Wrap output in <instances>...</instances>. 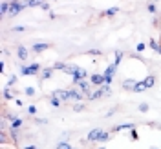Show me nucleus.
<instances>
[{"mask_svg": "<svg viewBox=\"0 0 161 149\" xmlns=\"http://www.w3.org/2000/svg\"><path fill=\"white\" fill-rule=\"evenodd\" d=\"M106 138H108V133H104V131H101V129H93L90 135L86 137L88 142H93V140H106Z\"/></svg>", "mask_w": 161, "mask_h": 149, "instance_id": "nucleus-1", "label": "nucleus"}, {"mask_svg": "<svg viewBox=\"0 0 161 149\" xmlns=\"http://www.w3.org/2000/svg\"><path fill=\"white\" fill-rule=\"evenodd\" d=\"M115 69H117V62H114L110 67L106 69V73H104V78H106V82H110V80H112V75H114V71H115Z\"/></svg>", "mask_w": 161, "mask_h": 149, "instance_id": "nucleus-2", "label": "nucleus"}, {"mask_svg": "<svg viewBox=\"0 0 161 149\" xmlns=\"http://www.w3.org/2000/svg\"><path fill=\"white\" fill-rule=\"evenodd\" d=\"M92 82L97 84V86H101L103 82H106V78H104V75H93V77H92Z\"/></svg>", "mask_w": 161, "mask_h": 149, "instance_id": "nucleus-3", "label": "nucleus"}, {"mask_svg": "<svg viewBox=\"0 0 161 149\" xmlns=\"http://www.w3.org/2000/svg\"><path fill=\"white\" fill-rule=\"evenodd\" d=\"M77 86L82 89V93H88V89H90V84H88L86 80H79V82H77Z\"/></svg>", "mask_w": 161, "mask_h": 149, "instance_id": "nucleus-4", "label": "nucleus"}, {"mask_svg": "<svg viewBox=\"0 0 161 149\" xmlns=\"http://www.w3.org/2000/svg\"><path fill=\"white\" fill-rule=\"evenodd\" d=\"M37 69H39V66L35 64V66H31V67H22V73H24V75H33Z\"/></svg>", "mask_w": 161, "mask_h": 149, "instance_id": "nucleus-5", "label": "nucleus"}, {"mask_svg": "<svg viewBox=\"0 0 161 149\" xmlns=\"http://www.w3.org/2000/svg\"><path fill=\"white\" fill-rule=\"evenodd\" d=\"M20 7H22L20 4H17V2H13V4L9 6V13H11V15H17V13L20 11Z\"/></svg>", "mask_w": 161, "mask_h": 149, "instance_id": "nucleus-6", "label": "nucleus"}, {"mask_svg": "<svg viewBox=\"0 0 161 149\" xmlns=\"http://www.w3.org/2000/svg\"><path fill=\"white\" fill-rule=\"evenodd\" d=\"M46 47H48V44H44V42H42V44H35V46H33V51H35V53H40V51H44Z\"/></svg>", "mask_w": 161, "mask_h": 149, "instance_id": "nucleus-7", "label": "nucleus"}, {"mask_svg": "<svg viewBox=\"0 0 161 149\" xmlns=\"http://www.w3.org/2000/svg\"><path fill=\"white\" fill-rule=\"evenodd\" d=\"M19 57H20L22 60H26V58H28V51H26V47H22V46L19 47Z\"/></svg>", "mask_w": 161, "mask_h": 149, "instance_id": "nucleus-8", "label": "nucleus"}, {"mask_svg": "<svg viewBox=\"0 0 161 149\" xmlns=\"http://www.w3.org/2000/svg\"><path fill=\"white\" fill-rule=\"evenodd\" d=\"M123 87H126V89H128V87H136V82H134V80H125V82H123Z\"/></svg>", "mask_w": 161, "mask_h": 149, "instance_id": "nucleus-9", "label": "nucleus"}, {"mask_svg": "<svg viewBox=\"0 0 161 149\" xmlns=\"http://www.w3.org/2000/svg\"><path fill=\"white\" fill-rule=\"evenodd\" d=\"M145 87H147V86H145V82H139V84H136V87H134V91H136V93H139V91H143Z\"/></svg>", "mask_w": 161, "mask_h": 149, "instance_id": "nucleus-10", "label": "nucleus"}, {"mask_svg": "<svg viewBox=\"0 0 161 149\" xmlns=\"http://www.w3.org/2000/svg\"><path fill=\"white\" fill-rule=\"evenodd\" d=\"M145 86H147V87H150V86H154V77H148V78L145 80Z\"/></svg>", "mask_w": 161, "mask_h": 149, "instance_id": "nucleus-11", "label": "nucleus"}, {"mask_svg": "<svg viewBox=\"0 0 161 149\" xmlns=\"http://www.w3.org/2000/svg\"><path fill=\"white\" fill-rule=\"evenodd\" d=\"M57 149H71V147L68 146V144H66V142H60L59 146H57Z\"/></svg>", "mask_w": 161, "mask_h": 149, "instance_id": "nucleus-12", "label": "nucleus"}, {"mask_svg": "<svg viewBox=\"0 0 161 149\" xmlns=\"http://www.w3.org/2000/svg\"><path fill=\"white\" fill-rule=\"evenodd\" d=\"M51 106H55V107H57V106H60V100L57 98V97H53V98H51Z\"/></svg>", "mask_w": 161, "mask_h": 149, "instance_id": "nucleus-13", "label": "nucleus"}, {"mask_svg": "<svg viewBox=\"0 0 161 149\" xmlns=\"http://www.w3.org/2000/svg\"><path fill=\"white\" fill-rule=\"evenodd\" d=\"M139 111L147 113V111H148V106H147V104H139Z\"/></svg>", "mask_w": 161, "mask_h": 149, "instance_id": "nucleus-14", "label": "nucleus"}, {"mask_svg": "<svg viewBox=\"0 0 161 149\" xmlns=\"http://www.w3.org/2000/svg\"><path fill=\"white\" fill-rule=\"evenodd\" d=\"M26 95L33 97V95H35V87H28V89H26Z\"/></svg>", "mask_w": 161, "mask_h": 149, "instance_id": "nucleus-15", "label": "nucleus"}, {"mask_svg": "<svg viewBox=\"0 0 161 149\" xmlns=\"http://www.w3.org/2000/svg\"><path fill=\"white\" fill-rule=\"evenodd\" d=\"M20 126V118H15L13 120V127H19Z\"/></svg>", "mask_w": 161, "mask_h": 149, "instance_id": "nucleus-16", "label": "nucleus"}, {"mask_svg": "<svg viewBox=\"0 0 161 149\" xmlns=\"http://www.w3.org/2000/svg\"><path fill=\"white\" fill-rule=\"evenodd\" d=\"M42 75H44V78H50L51 71H50V69H46V71H44V73H42Z\"/></svg>", "mask_w": 161, "mask_h": 149, "instance_id": "nucleus-17", "label": "nucleus"}, {"mask_svg": "<svg viewBox=\"0 0 161 149\" xmlns=\"http://www.w3.org/2000/svg\"><path fill=\"white\" fill-rule=\"evenodd\" d=\"M136 49L139 51V53H141V51H145V44H139V46H137V47H136Z\"/></svg>", "mask_w": 161, "mask_h": 149, "instance_id": "nucleus-18", "label": "nucleus"}, {"mask_svg": "<svg viewBox=\"0 0 161 149\" xmlns=\"http://www.w3.org/2000/svg\"><path fill=\"white\" fill-rule=\"evenodd\" d=\"M6 11H8V2H4V4H2V13H6Z\"/></svg>", "mask_w": 161, "mask_h": 149, "instance_id": "nucleus-19", "label": "nucleus"}, {"mask_svg": "<svg viewBox=\"0 0 161 149\" xmlns=\"http://www.w3.org/2000/svg\"><path fill=\"white\" fill-rule=\"evenodd\" d=\"M115 11H117V7H112V9H108V11H106V13H108V15H114Z\"/></svg>", "mask_w": 161, "mask_h": 149, "instance_id": "nucleus-20", "label": "nucleus"}, {"mask_svg": "<svg viewBox=\"0 0 161 149\" xmlns=\"http://www.w3.org/2000/svg\"><path fill=\"white\" fill-rule=\"evenodd\" d=\"M15 82H17V77H13V78H9V86H13Z\"/></svg>", "mask_w": 161, "mask_h": 149, "instance_id": "nucleus-21", "label": "nucleus"}, {"mask_svg": "<svg viewBox=\"0 0 161 149\" xmlns=\"http://www.w3.org/2000/svg\"><path fill=\"white\" fill-rule=\"evenodd\" d=\"M75 111H82V104H77L75 106Z\"/></svg>", "mask_w": 161, "mask_h": 149, "instance_id": "nucleus-22", "label": "nucleus"}, {"mask_svg": "<svg viewBox=\"0 0 161 149\" xmlns=\"http://www.w3.org/2000/svg\"><path fill=\"white\" fill-rule=\"evenodd\" d=\"M26 149H37V147H35V146H30V147H26Z\"/></svg>", "mask_w": 161, "mask_h": 149, "instance_id": "nucleus-23", "label": "nucleus"}, {"mask_svg": "<svg viewBox=\"0 0 161 149\" xmlns=\"http://www.w3.org/2000/svg\"><path fill=\"white\" fill-rule=\"evenodd\" d=\"M99 149H104V147H99Z\"/></svg>", "mask_w": 161, "mask_h": 149, "instance_id": "nucleus-24", "label": "nucleus"}]
</instances>
